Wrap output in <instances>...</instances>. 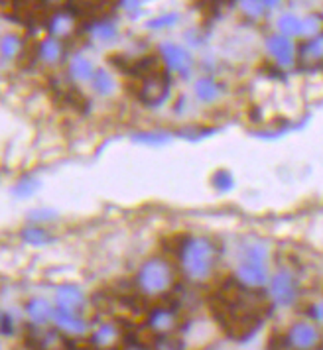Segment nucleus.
Listing matches in <instances>:
<instances>
[{"instance_id": "f03ea898", "label": "nucleus", "mask_w": 323, "mask_h": 350, "mask_svg": "<svg viewBox=\"0 0 323 350\" xmlns=\"http://www.w3.org/2000/svg\"><path fill=\"white\" fill-rule=\"evenodd\" d=\"M219 248L207 239H188L179 246V260L183 271L192 280H205L217 264Z\"/></svg>"}, {"instance_id": "dca6fc26", "label": "nucleus", "mask_w": 323, "mask_h": 350, "mask_svg": "<svg viewBox=\"0 0 323 350\" xmlns=\"http://www.w3.org/2000/svg\"><path fill=\"white\" fill-rule=\"evenodd\" d=\"M26 313H28V319L32 321L34 325H46L49 323V319H53L55 315V309L49 305L46 299H30L28 305H26Z\"/></svg>"}, {"instance_id": "c756f323", "label": "nucleus", "mask_w": 323, "mask_h": 350, "mask_svg": "<svg viewBox=\"0 0 323 350\" xmlns=\"http://www.w3.org/2000/svg\"><path fill=\"white\" fill-rule=\"evenodd\" d=\"M241 8L248 14V16H262L264 12H268L270 2H242Z\"/></svg>"}, {"instance_id": "cd10ccee", "label": "nucleus", "mask_w": 323, "mask_h": 350, "mask_svg": "<svg viewBox=\"0 0 323 350\" xmlns=\"http://www.w3.org/2000/svg\"><path fill=\"white\" fill-rule=\"evenodd\" d=\"M211 183H213V187L217 189V191H229L231 187H233V177L229 172H217V174L213 175V179H211Z\"/></svg>"}, {"instance_id": "423d86ee", "label": "nucleus", "mask_w": 323, "mask_h": 350, "mask_svg": "<svg viewBox=\"0 0 323 350\" xmlns=\"http://www.w3.org/2000/svg\"><path fill=\"white\" fill-rule=\"evenodd\" d=\"M148 329L156 334L158 338L162 336H172L178 329V313L176 307H156L148 315Z\"/></svg>"}, {"instance_id": "72a5a7b5", "label": "nucleus", "mask_w": 323, "mask_h": 350, "mask_svg": "<svg viewBox=\"0 0 323 350\" xmlns=\"http://www.w3.org/2000/svg\"><path fill=\"white\" fill-rule=\"evenodd\" d=\"M311 315H313V319H315L320 325H323V301H320L318 305H313V309H311Z\"/></svg>"}, {"instance_id": "f8f14e48", "label": "nucleus", "mask_w": 323, "mask_h": 350, "mask_svg": "<svg viewBox=\"0 0 323 350\" xmlns=\"http://www.w3.org/2000/svg\"><path fill=\"white\" fill-rule=\"evenodd\" d=\"M53 321L64 334H85L87 331V323L77 315V311H67V309L55 307Z\"/></svg>"}, {"instance_id": "f3484780", "label": "nucleus", "mask_w": 323, "mask_h": 350, "mask_svg": "<svg viewBox=\"0 0 323 350\" xmlns=\"http://www.w3.org/2000/svg\"><path fill=\"white\" fill-rule=\"evenodd\" d=\"M75 20L77 18L73 16L69 10L67 12H60V14L49 18L48 30L51 33V38H65V36L73 33V30H75Z\"/></svg>"}, {"instance_id": "9b49d317", "label": "nucleus", "mask_w": 323, "mask_h": 350, "mask_svg": "<svg viewBox=\"0 0 323 350\" xmlns=\"http://www.w3.org/2000/svg\"><path fill=\"white\" fill-rule=\"evenodd\" d=\"M111 2H71L67 6V10L75 18H87V20H95L99 22L103 16H107L111 12Z\"/></svg>"}, {"instance_id": "2f4dec72", "label": "nucleus", "mask_w": 323, "mask_h": 350, "mask_svg": "<svg viewBox=\"0 0 323 350\" xmlns=\"http://www.w3.org/2000/svg\"><path fill=\"white\" fill-rule=\"evenodd\" d=\"M158 350H181V342L176 340V336H162L158 338V345H156Z\"/></svg>"}, {"instance_id": "20e7f679", "label": "nucleus", "mask_w": 323, "mask_h": 350, "mask_svg": "<svg viewBox=\"0 0 323 350\" xmlns=\"http://www.w3.org/2000/svg\"><path fill=\"white\" fill-rule=\"evenodd\" d=\"M322 342L323 334L320 327L309 321L294 323L284 336V345L290 350H318Z\"/></svg>"}, {"instance_id": "5701e85b", "label": "nucleus", "mask_w": 323, "mask_h": 350, "mask_svg": "<svg viewBox=\"0 0 323 350\" xmlns=\"http://www.w3.org/2000/svg\"><path fill=\"white\" fill-rule=\"evenodd\" d=\"M95 89H97V93L101 95H109V93H113L114 89V81L113 77L105 71V69H97V73H95Z\"/></svg>"}, {"instance_id": "1a4fd4ad", "label": "nucleus", "mask_w": 323, "mask_h": 350, "mask_svg": "<svg viewBox=\"0 0 323 350\" xmlns=\"http://www.w3.org/2000/svg\"><path fill=\"white\" fill-rule=\"evenodd\" d=\"M298 64L302 69L311 71L323 65V33L306 40L298 49Z\"/></svg>"}, {"instance_id": "412c9836", "label": "nucleus", "mask_w": 323, "mask_h": 350, "mask_svg": "<svg viewBox=\"0 0 323 350\" xmlns=\"http://www.w3.org/2000/svg\"><path fill=\"white\" fill-rule=\"evenodd\" d=\"M221 93V87L213 79H199L195 83V95L201 100H213Z\"/></svg>"}, {"instance_id": "4be33fe9", "label": "nucleus", "mask_w": 323, "mask_h": 350, "mask_svg": "<svg viewBox=\"0 0 323 350\" xmlns=\"http://www.w3.org/2000/svg\"><path fill=\"white\" fill-rule=\"evenodd\" d=\"M278 28H280L282 36H286V38L288 36H298V33H302L304 22L298 16H294V14H284L278 20Z\"/></svg>"}, {"instance_id": "a878e982", "label": "nucleus", "mask_w": 323, "mask_h": 350, "mask_svg": "<svg viewBox=\"0 0 323 350\" xmlns=\"http://www.w3.org/2000/svg\"><path fill=\"white\" fill-rule=\"evenodd\" d=\"M20 49H22V44H20L16 36H4L2 38V55H4V59L16 57Z\"/></svg>"}, {"instance_id": "f257e3e1", "label": "nucleus", "mask_w": 323, "mask_h": 350, "mask_svg": "<svg viewBox=\"0 0 323 350\" xmlns=\"http://www.w3.org/2000/svg\"><path fill=\"white\" fill-rule=\"evenodd\" d=\"M260 297V289L242 286L239 280H229L211 297V311L229 336L248 338L262 323V307L266 303Z\"/></svg>"}, {"instance_id": "7ed1b4c3", "label": "nucleus", "mask_w": 323, "mask_h": 350, "mask_svg": "<svg viewBox=\"0 0 323 350\" xmlns=\"http://www.w3.org/2000/svg\"><path fill=\"white\" fill-rule=\"evenodd\" d=\"M174 282H176V270L164 258L148 260L136 275V286L144 295H162L172 289Z\"/></svg>"}, {"instance_id": "a211bd4d", "label": "nucleus", "mask_w": 323, "mask_h": 350, "mask_svg": "<svg viewBox=\"0 0 323 350\" xmlns=\"http://www.w3.org/2000/svg\"><path fill=\"white\" fill-rule=\"evenodd\" d=\"M55 301L60 309H67V311H77L83 303V293L81 289L75 286H62L55 293Z\"/></svg>"}, {"instance_id": "6ab92c4d", "label": "nucleus", "mask_w": 323, "mask_h": 350, "mask_svg": "<svg viewBox=\"0 0 323 350\" xmlns=\"http://www.w3.org/2000/svg\"><path fill=\"white\" fill-rule=\"evenodd\" d=\"M69 73H71V77H75L77 81H89L95 77L97 71H95V67H93V64L87 57L75 55L71 59V64H69Z\"/></svg>"}, {"instance_id": "7c9ffc66", "label": "nucleus", "mask_w": 323, "mask_h": 350, "mask_svg": "<svg viewBox=\"0 0 323 350\" xmlns=\"http://www.w3.org/2000/svg\"><path fill=\"white\" fill-rule=\"evenodd\" d=\"M134 140L144 144H164L168 142V134H160V132H148V134H136Z\"/></svg>"}, {"instance_id": "6e6552de", "label": "nucleus", "mask_w": 323, "mask_h": 350, "mask_svg": "<svg viewBox=\"0 0 323 350\" xmlns=\"http://www.w3.org/2000/svg\"><path fill=\"white\" fill-rule=\"evenodd\" d=\"M298 295V286L296 280L292 278V273L288 271H280L276 273L270 282V297L272 301L278 305H290Z\"/></svg>"}, {"instance_id": "ddd939ff", "label": "nucleus", "mask_w": 323, "mask_h": 350, "mask_svg": "<svg viewBox=\"0 0 323 350\" xmlns=\"http://www.w3.org/2000/svg\"><path fill=\"white\" fill-rule=\"evenodd\" d=\"M266 46H268V51L272 53V57L280 65L294 64V46H292L290 38H286L282 33L280 36H270Z\"/></svg>"}, {"instance_id": "0eeeda50", "label": "nucleus", "mask_w": 323, "mask_h": 350, "mask_svg": "<svg viewBox=\"0 0 323 350\" xmlns=\"http://www.w3.org/2000/svg\"><path fill=\"white\" fill-rule=\"evenodd\" d=\"M160 57L164 59V64L179 75H188L194 65V57L192 53H188V49H183L178 44H170V42L160 46Z\"/></svg>"}, {"instance_id": "c85d7f7f", "label": "nucleus", "mask_w": 323, "mask_h": 350, "mask_svg": "<svg viewBox=\"0 0 323 350\" xmlns=\"http://www.w3.org/2000/svg\"><path fill=\"white\" fill-rule=\"evenodd\" d=\"M244 260L246 262H257V264H264L266 262V248L262 244H253L246 248L244 252Z\"/></svg>"}, {"instance_id": "aec40b11", "label": "nucleus", "mask_w": 323, "mask_h": 350, "mask_svg": "<svg viewBox=\"0 0 323 350\" xmlns=\"http://www.w3.org/2000/svg\"><path fill=\"white\" fill-rule=\"evenodd\" d=\"M38 55H40L44 62H48V64H55V62H60L62 55H64V46H62V42H60L57 38H48V40H44V42L40 44Z\"/></svg>"}, {"instance_id": "39448f33", "label": "nucleus", "mask_w": 323, "mask_h": 350, "mask_svg": "<svg viewBox=\"0 0 323 350\" xmlns=\"http://www.w3.org/2000/svg\"><path fill=\"white\" fill-rule=\"evenodd\" d=\"M132 93L138 96L140 103H144L148 107H158V105H162L168 98V93H170V77L164 71V73L146 77V79H138V83H134Z\"/></svg>"}, {"instance_id": "bb28decb", "label": "nucleus", "mask_w": 323, "mask_h": 350, "mask_svg": "<svg viewBox=\"0 0 323 350\" xmlns=\"http://www.w3.org/2000/svg\"><path fill=\"white\" fill-rule=\"evenodd\" d=\"M22 239L30 242V244H46L48 242V232L42 226H28L22 232Z\"/></svg>"}, {"instance_id": "4468645a", "label": "nucleus", "mask_w": 323, "mask_h": 350, "mask_svg": "<svg viewBox=\"0 0 323 350\" xmlns=\"http://www.w3.org/2000/svg\"><path fill=\"white\" fill-rule=\"evenodd\" d=\"M118 340H120V331L114 323H103L91 338L93 347L97 350H111L118 345Z\"/></svg>"}, {"instance_id": "393cba45", "label": "nucleus", "mask_w": 323, "mask_h": 350, "mask_svg": "<svg viewBox=\"0 0 323 350\" xmlns=\"http://www.w3.org/2000/svg\"><path fill=\"white\" fill-rule=\"evenodd\" d=\"M304 22V28H302V33L304 36H311V38H315V36H320L323 28V18L318 16V14H309L307 18L302 20Z\"/></svg>"}, {"instance_id": "2eb2a0df", "label": "nucleus", "mask_w": 323, "mask_h": 350, "mask_svg": "<svg viewBox=\"0 0 323 350\" xmlns=\"http://www.w3.org/2000/svg\"><path fill=\"white\" fill-rule=\"evenodd\" d=\"M36 350H65L67 349V336L60 329L55 331H36L34 338Z\"/></svg>"}, {"instance_id": "473e14b6", "label": "nucleus", "mask_w": 323, "mask_h": 350, "mask_svg": "<svg viewBox=\"0 0 323 350\" xmlns=\"http://www.w3.org/2000/svg\"><path fill=\"white\" fill-rule=\"evenodd\" d=\"M176 20H178L176 14H168V16H162V18H156V20H152V22L148 24V28H166V26H172Z\"/></svg>"}, {"instance_id": "9d476101", "label": "nucleus", "mask_w": 323, "mask_h": 350, "mask_svg": "<svg viewBox=\"0 0 323 350\" xmlns=\"http://www.w3.org/2000/svg\"><path fill=\"white\" fill-rule=\"evenodd\" d=\"M237 280L241 282L242 286L250 287V289H260L266 284L268 273L264 264H257V262H246L242 260V264L237 270Z\"/></svg>"}, {"instance_id": "b1692460", "label": "nucleus", "mask_w": 323, "mask_h": 350, "mask_svg": "<svg viewBox=\"0 0 323 350\" xmlns=\"http://www.w3.org/2000/svg\"><path fill=\"white\" fill-rule=\"evenodd\" d=\"M91 32L99 40H111V38H114V33H116V28H114L113 22H109V20H99V22L93 24Z\"/></svg>"}, {"instance_id": "f704fd0d", "label": "nucleus", "mask_w": 323, "mask_h": 350, "mask_svg": "<svg viewBox=\"0 0 323 350\" xmlns=\"http://www.w3.org/2000/svg\"><path fill=\"white\" fill-rule=\"evenodd\" d=\"M122 350H148V347H144V345H142L140 340H132L129 347H127V349H122Z\"/></svg>"}]
</instances>
